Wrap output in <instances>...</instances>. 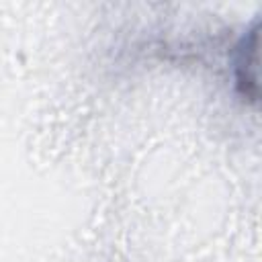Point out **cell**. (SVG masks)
I'll return each mask as SVG.
<instances>
[{
    "label": "cell",
    "mask_w": 262,
    "mask_h": 262,
    "mask_svg": "<svg viewBox=\"0 0 262 262\" xmlns=\"http://www.w3.org/2000/svg\"><path fill=\"white\" fill-rule=\"evenodd\" d=\"M254 57H256V29L250 31L248 37L242 39L237 47V59H235V74H237V84L246 96H256V82L254 76H250L248 70L254 74Z\"/></svg>",
    "instance_id": "obj_1"
}]
</instances>
